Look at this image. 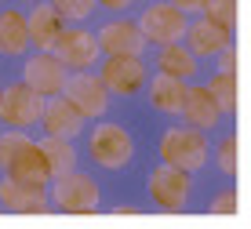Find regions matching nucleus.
I'll return each mask as SVG.
<instances>
[{
  "mask_svg": "<svg viewBox=\"0 0 251 229\" xmlns=\"http://www.w3.org/2000/svg\"><path fill=\"white\" fill-rule=\"evenodd\" d=\"M150 4H153V0H150Z\"/></svg>",
  "mask_w": 251,
  "mask_h": 229,
  "instance_id": "473e14b6",
  "label": "nucleus"
},
{
  "mask_svg": "<svg viewBox=\"0 0 251 229\" xmlns=\"http://www.w3.org/2000/svg\"><path fill=\"white\" fill-rule=\"evenodd\" d=\"M62 95L84 113V117H106V113H109V91L102 87V80H99V73H95V69L69 73Z\"/></svg>",
  "mask_w": 251,
  "mask_h": 229,
  "instance_id": "6e6552de",
  "label": "nucleus"
},
{
  "mask_svg": "<svg viewBox=\"0 0 251 229\" xmlns=\"http://www.w3.org/2000/svg\"><path fill=\"white\" fill-rule=\"evenodd\" d=\"M99 80L109 95H120V99H131L146 87L150 80V69H146L142 58L135 55H106V62L99 66Z\"/></svg>",
  "mask_w": 251,
  "mask_h": 229,
  "instance_id": "0eeeda50",
  "label": "nucleus"
},
{
  "mask_svg": "<svg viewBox=\"0 0 251 229\" xmlns=\"http://www.w3.org/2000/svg\"><path fill=\"white\" fill-rule=\"evenodd\" d=\"M207 156H211V146H207L204 131H197L189 124L164 131V138H160V160L164 164L178 167V171H186V175H197V171H204Z\"/></svg>",
  "mask_w": 251,
  "mask_h": 229,
  "instance_id": "7ed1b4c3",
  "label": "nucleus"
},
{
  "mask_svg": "<svg viewBox=\"0 0 251 229\" xmlns=\"http://www.w3.org/2000/svg\"><path fill=\"white\" fill-rule=\"evenodd\" d=\"M37 146H40V153H44V160H48V167H51V178H55V175H62V171H73V167H76V146H73V138L44 135Z\"/></svg>",
  "mask_w": 251,
  "mask_h": 229,
  "instance_id": "412c9836",
  "label": "nucleus"
},
{
  "mask_svg": "<svg viewBox=\"0 0 251 229\" xmlns=\"http://www.w3.org/2000/svg\"><path fill=\"white\" fill-rule=\"evenodd\" d=\"M113 215H135V207H131V204H117Z\"/></svg>",
  "mask_w": 251,
  "mask_h": 229,
  "instance_id": "7c9ffc66",
  "label": "nucleus"
},
{
  "mask_svg": "<svg viewBox=\"0 0 251 229\" xmlns=\"http://www.w3.org/2000/svg\"><path fill=\"white\" fill-rule=\"evenodd\" d=\"M51 55L62 62L69 73H80V69H95L99 62V40H95L91 29H62L55 40V48H51Z\"/></svg>",
  "mask_w": 251,
  "mask_h": 229,
  "instance_id": "1a4fd4ad",
  "label": "nucleus"
},
{
  "mask_svg": "<svg viewBox=\"0 0 251 229\" xmlns=\"http://www.w3.org/2000/svg\"><path fill=\"white\" fill-rule=\"evenodd\" d=\"M168 4H175L182 15H201L204 11V0H168Z\"/></svg>",
  "mask_w": 251,
  "mask_h": 229,
  "instance_id": "c85d7f7f",
  "label": "nucleus"
},
{
  "mask_svg": "<svg viewBox=\"0 0 251 229\" xmlns=\"http://www.w3.org/2000/svg\"><path fill=\"white\" fill-rule=\"evenodd\" d=\"M95 4H102V7H106V11H117V15H124L127 7L135 4V0H95Z\"/></svg>",
  "mask_w": 251,
  "mask_h": 229,
  "instance_id": "c756f323",
  "label": "nucleus"
},
{
  "mask_svg": "<svg viewBox=\"0 0 251 229\" xmlns=\"http://www.w3.org/2000/svg\"><path fill=\"white\" fill-rule=\"evenodd\" d=\"M204 19L226 25V29H233L237 25V0H204Z\"/></svg>",
  "mask_w": 251,
  "mask_h": 229,
  "instance_id": "393cba45",
  "label": "nucleus"
},
{
  "mask_svg": "<svg viewBox=\"0 0 251 229\" xmlns=\"http://www.w3.org/2000/svg\"><path fill=\"white\" fill-rule=\"evenodd\" d=\"M48 200L55 211H66V215H95L102 204V189L91 175L84 171H62L48 182Z\"/></svg>",
  "mask_w": 251,
  "mask_h": 229,
  "instance_id": "f257e3e1",
  "label": "nucleus"
},
{
  "mask_svg": "<svg viewBox=\"0 0 251 229\" xmlns=\"http://www.w3.org/2000/svg\"><path fill=\"white\" fill-rule=\"evenodd\" d=\"M19 4H40V0H19Z\"/></svg>",
  "mask_w": 251,
  "mask_h": 229,
  "instance_id": "2f4dec72",
  "label": "nucleus"
},
{
  "mask_svg": "<svg viewBox=\"0 0 251 229\" xmlns=\"http://www.w3.org/2000/svg\"><path fill=\"white\" fill-rule=\"evenodd\" d=\"M0 207L11 215H44V211H51L48 186H33V182H19L4 175L0 178Z\"/></svg>",
  "mask_w": 251,
  "mask_h": 229,
  "instance_id": "f8f14e48",
  "label": "nucleus"
},
{
  "mask_svg": "<svg viewBox=\"0 0 251 229\" xmlns=\"http://www.w3.org/2000/svg\"><path fill=\"white\" fill-rule=\"evenodd\" d=\"M4 175H11V178H19V182H33V186H48L51 182V167H48L37 142L22 146L19 153L11 156V164L4 167Z\"/></svg>",
  "mask_w": 251,
  "mask_h": 229,
  "instance_id": "a211bd4d",
  "label": "nucleus"
},
{
  "mask_svg": "<svg viewBox=\"0 0 251 229\" xmlns=\"http://www.w3.org/2000/svg\"><path fill=\"white\" fill-rule=\"evenodd\" d=\"M33 138L25 135V131H19V127H4L0 131V171H4L7 164H11V156L19 153L22 146H29Z\"/></svg>",
  "mask_w": 251,
  "mask_h": 229,
  "instance_id": "b1692460",
  "label": "nucleus"
},
{
  "mask_svg": "<svg viewBox=\"0 0 251 229\" xmlns=\"http://www.w3.org/2000/svg\"><path fill=\"white\" fill-rule=\"evenodd\" d=\"M215 58H219V73H237V51H233V44L222 48Z\"/></svg>",
  "mask_w": 251,
  "mask_h": 229,
  "instance_id": "cd10ccee",
  "label": "nucleus"
},
{
  "mask_svg": "<svg viewBox=\"0 0 251 229\" xmlns=\"http://www.w3.org/2000/svg\"><path fill=\"white\" fill-rule=\"evenodd\" d=\"M66 76H69V69L58 62L51 51H33V55L22 62V84L33 87L37 95H44V99H51V95H62Z\"/></svg>",
  "mask_w": 251,
  "mask_h": 229,
  "instance_id": "9d476101",
  "label": "nucleus"
},
{
  "mask_svg": "<svg viewBox=\"0 0 251 229\" xmlns=\"http://www.w3.org/2000/svg\"><path fill=\"white\" fill-rule=\"evenodd\" d=\"M88 156L106 171H124L135 160V138L127 127L113 124V120H99L88 131Z\"/></svg>",
  "mask_w": 251,
  "mask_h": 229,
  "instance_id": "f03ea898",
  "label": "nucleus"
},
{
  "mask_svg": "<svg viewBox=\"0 0 251 229\" xmlns=\"http://www.w3.org/2000/svg\"><path fill=\"white\" fill-rule=\"evenodd\" d=\"M219 167L222 175H237V138H222L219 142Z\"/></svg>",
  "mask_w": 251,
  "mask_h": 229,
  "instance_id": "a878e982",
  "label": "nucleus"
},
{
  "mask_svg": "<svg viewBox=\"0 0 251 229\" xmlns=\"http://www.w3.org/2000/svg\"><path fill=\"white\" fill-rule=\"evenodd\" d=\"M0 55L4 58H25L29 55V29H25V15L19 7L0 11Z\"/></svg>",
  "mask_w": 251,
  "mask_h": 229,
  "instance_id": "6ab92c4d",
  "label": "nucleus"
},
{
  "mask_svg": "<svg viewBox=\"0 0 251 229\" xmlns=\"http://www.w3.org/2000/svg\"><path fill=\"white\" fill-rule=\"evenodd\" d=\"M186 84L189 80H178V76H168V73H153V80H146V99L164 117H178L182 113V99H186Z\"/></svg>",
  "mask_w": 251,
  "mask_h": 229,
  "instance_id": "f3484780",
  "label": "nucleus"
},
{
  "mask_svg": "<svg viewBox=\"0 0 251 229\" xmlns=\"http://www.w3.org/2000/svg\"><path fill=\"white\" fill-rule=\"evenodd\" d=\"M40 124H44L48 135L76 138V135H84V127H88V117H84V113L76 109V105L69 102L66 95H51V99H44V113H40Z\"/></svg>",
  "mask_w": 251,
  "mask_h": 229,
  "instance_id": "ddd939ff",
  "label": "nucleus"
},
{
  "mask_svg": "<svg viewBox=\"0 0 251 229\" xmlns=\"http://www.w3.org/2000/svg\"><path fill=\"white\" fill-rule=\"evenodd\" d=\"M178 117L197 131H215L226 120V113L219 109V102L211 99V91L204 84H186V99H182V113Z\"/></svg>",
  "mask_w": 251,
  "mask_h": 229,
  "instance_id": "4468645a",
  "label": "nucleus"
},
{
  "mask_svg": "<svg viewBox=\"0 0 251 229\" xmlns=\"http://www.w3.org/2000/svg\"><path fill=\"white\" fill-rule=\"evenodd\" d=\"M40 113H44V95H37L22 80L0 87V124L4 127L29 131V127L40 124Z\"/></svg>",
  "mask_w": 251,
  "mask_h": 229,
  "instance_id": "423d86ee",
  "label": "nucleus"
},
{
  "mask_svg": "<svg viewBox=\"0 0 251 229\" xmlns=\"http://www.w3.org/2000/svg\"><path fill=\"white\" fill-rule=\"evenodd\" d=\"M186 48L193 51L197 58H215L222 48H229L233 44V29H226V25H219V22H211V19H197V22H189L186 25Z\"/></svg>",
  "mask_w": 251,
  "mask_h": 229,
  "instance_id": "2eb2a0df",
  "label": "nucleus"
},
{
  "mask_svg": "<svg viewBox=\"0 0 251 229\" xmlns=\"http://www.w3.org/2000/svg\"><path fill=\"white\" fill-rule=\"evenodd\" d=\"M204 87L211 91V99L219 102V109L226 113V117L237 113V73H215Z\"/></svg>",
  "mask_w": 251,
  "mask_h": 229,
  "instance_id": "4be33fe9",
  "label": "nucleus"
},
{
  "mask_svg": "<svg viewBox=\"0 0 251 229\" xmlns=\"http://www.w3.org/2000/svg\"><path fill=\"white\" fill-rule=\"evenodd\" d=\"M138 29H142V37L150 44H178L186 37V25H189V15H182L175 4H168V0H153V4H146V11L138 15Z\"/></svg>",
  "mask_w": 251,
  "mask_h": 229,
  "instance_id": "20e7f679",
  "label": "nucleus"
},
{
  "mask_svg": "<svg viewBox=\"0 0 251 229\" xmlns=\"http://www.w3.org/2000/svg\"><path fill=\"white\" fill-rule=\"evenodd\" d=\"M146 193H150V200L160 211H182L189 204V193H193V175L160 160L150 171V178H146Z\"/></svg>",
  "mask_w": 251,
  "mask_h": 229,
  "instance_id": "39448f33",
  "label": "nucleus"
},
{
  "mask_svg": "<svg viewBox=\"0 0 251 229\" xmlns=\"http://www.w3.org/2000/svg\"><path fill=\"white\" fill-rule=\"evenodd\" d=\"M211 211H215V215H233V211H237V193H233V189L219 193V197L211 200Z\"/></svg>",
  "mask_w": 251,
  "mask_h": 229,
  "instance_id": "bb28decb",
  "label": "nucleus"
},
{
  "mask_svg": "<svg viewBox=\"0 0 251 229\" xmlns=\"http://www.w3.org/2000/svg\"><path fill=\"white\" fill-rule=\"evenodd\" d=\"M95 40H99L102 55H135V58H142L146 48H150V40L142 37L138 22L124 19V15H120V19H109L99 33H95Z\"/></svg>",
  "mask_w": 251,
  "mask_h": 229,
  "instance_id": "9b49d317",
  "label": "nucleus"
},
{
  "mask_svg": "<svg viewBox=\"0 0 251 229\" xmlns=\"http://www.w3.org/2000/svg\"><path fill=\"white\" fill-rule=\"evenodd\" d=\"M201 62H197V55L186 48L182 40L178 44H164L157 51V73H168V76H178V80H193Z\"/></svg>",
  "mask_w": 251,
  "mask_h": 229,
  "instance_id": "aec40b11",
  "label": "nucleus"
},
{
  "mask_svg": "<svg viewBox=\"0 0 251 229\" xmlns=\"http://www.w3.org/2000/svg\"><path fill=\"white\" fill-rule=\"evenodd\" d=\"M48 4L62 15V22H88L95 15V0H48Z\"/></svg>",
  "mask_w": 251,
  "mask_h": 229,
  "instance_id": "5701e85b",
  "label": "nucleus"
},
{
  "mask_svg": "<svg viewBox=\"0 0 251 229\" xmlns=\"http://www.w3.org/2000/svg\"><path fill=\"white\" fill-rule=\"evenodd\" d=\"M25 29H29V48L51 51L55 40H58V33L66 29V22H62V15H58L48 0H40V4H33V11L25 15Z\"/></svg>",
  "mask_w": 251,
  "mask_h": 229,
  "instance_id": "dca6fc26",
  "label": "nucleus"
}]
</instances>
